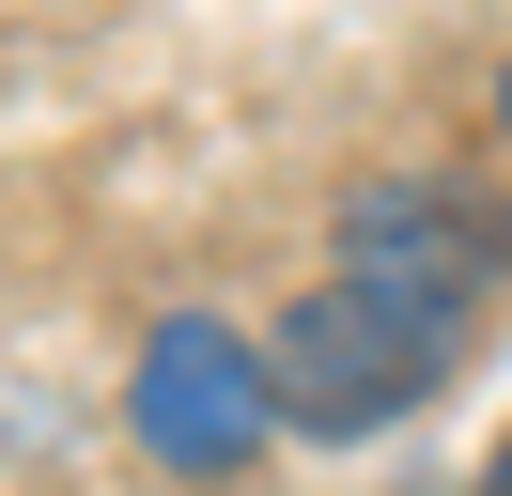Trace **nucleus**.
<instances>
[{
    "instance_id": "obj_1",
    "label": "nucleus",
    "mask_w": 512,
    "mask_h": 496,
    "mask_svg": "<svg viewBox=\"0 0 512 496\" xmlns=\"http://www.w3.org/2000/svg\"><path fill=\"white\" fill-rule=\"evenodd\" d=\"M435 372H450V341L404 326L388 295H357V279H326V295H295L280 326H264V388H280V419H311V434H373V419H404Z\"/></svg>"
},
{
    "instance_id": "obj_4",
    "label": "nucleus",
    "mask_w": 512,
    "mask_h": 496,
    "mask_svg": "<svg viewBox=\"0 0 512 496\" xmlns=\"http://www.w3.org/2000/svg\"><path fill=\"white\" fill-rule=\"evenodd\" d=\"M481 496H512V450H497V465H481Z\"/></svg>"
},
{
    "instance_id": "obj_5",
    "label": "nucleus",
    "mask_w": 512,
    "mask_h": 496,
    "mask_svg": "<svg viewBox=\"0 0 512 496\" xmlns=\"http://www.w3.org/2000/svg\"><path fill=\"white\" fill-rule=\"evenodd\" d=\"M497 140H512V78H497Z\"/></svg>"
},
{
    "instance_id": "obj_3",
    "label": "nucleus",
    "mask_w": 512,
    "mask_h": 496,
    "mask_svg": "<svg viewBox=\"0 0 512 496\" xmlns=\"http://www.w3.org/2000/svg\"><path fill=\"white\" fill-rule=\"evenodd\" d=\"M125 419H140V450H156V465L218 481V465H249V450H264L280 388H264V357L218 326V310H171V326L140 341V372H125Z\"/></svg>"
},
{
    "instance_id": "obj_2",
    "label": "nucleus",
    "mask_w": 512,
    "mask_h": 496,
    "mask_svg": "<svg viewBox=\"0 0 512 496\" xmlns=\"http://www.w3.org/2000/svg\"><path fill=\"white\" fill-rule=\"evenodd\" d=\"M342 279L388 295L404 326L466 341V310L512 279V233L466 202V186H357V202H342Z\"/></svg>"
}]
</instances>
